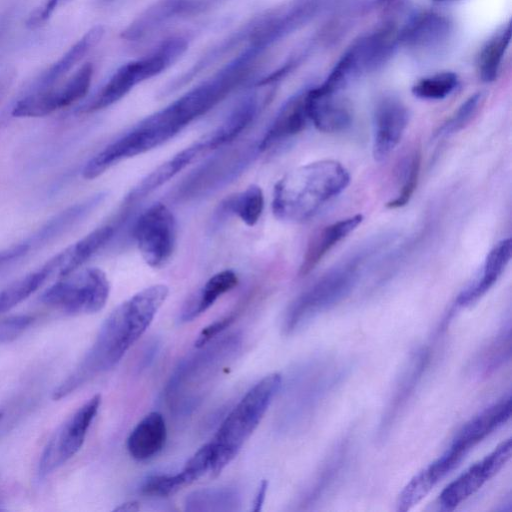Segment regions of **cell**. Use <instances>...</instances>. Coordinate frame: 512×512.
Wrapping results in <instances>:
<instances>
[{
  "label": "cell",
  "instance_id": "7c38bea8",
  "mask_svg": "<svg viewBox=\"0 0 512 512\" xmlns=\"http://www.w3.org/2000/svg\"><path fill=\"white\" fill-rule=\"evenodd\" d=\"M96 394L79 407L53 434L39 462V474L44 477L61 467L81 449L88 430L101 405Z\"/></svg>",
  "mask_w": 512,
  "mask_h": 512
},
{
  "label": "cell",
  "instance_id": "c3c4849f",
  "mask_svg": "<svg viewBox=\"0 0 512 512\" xmlns=\"http://www.w3.org/2000/svg\"><path fill=\"white\" fill-rule=\"evenodd\" d=\"M434 1H438V2H440V1H441V2H442V1H448V0H434Z\"/></svg>",
  "mask_w": 512,
  "mask_h": 512
},
{
  "label": "cell",
  "instance_id": "44dd1931",
  "mask_svg": "<svg viewBox=\"0 0 512 512\" xmlns=\"http://www.w3.org/2000/svg\"><path fill=\"white\" fill-rule=\"evenodd\" d=\"M210 151L204 138L184 148L145 176L127 195L125 202L142 199L168 182L201 154Z\"/></svg>",
  "mask_w": 512,
  "mask_h": 512
},
{
  "label": "cell",
  "instance_id": "681fc988",
  "mask_svg": "<svg viewBox=\"0 0 512 512\" xmlns=\"http://www.w3.org/2000/svg\"><path fill=\"white\" fill-rule=\"evenodd\" d=\"M1 417H2V413L0 412V419H1Z\"/></svg>",
  "mask_w": 512,
  "mask_h": 512
},
{
  "label": "cell",
  "instance_id": "d6a6232c",
  "mask_svg": "<svg viewBox=\"0 0 512 512\" xmlns=\"http://www.w3.org/2000/svg\"><path fill=\"white\" fill-rule=\"evenodd\" d=\"M47 261L41 268L19 278L0 292V315L8 312L37 291L53 275Z\"/></svg>",
  "mask_w": 512,
  "mask_h": 512
},
{
  "label": "cell",
  "instance_id": "b9f144b4",
  "mask_svg": "<svg viewBox=\"0 0 512 512\" xmlns=\"http://www.w3.org/2000/svg\"><path fill=\"white\" fill-rule=\"evenodd\" d=\"M71 0H45L38 8H36L28 17L26 25L31 28H38L46 23L52 14L62 5Z\"/></svg>",
  "mask_w": 512,
  "mask_h": 512
},
{
  "label": "cell",
  "instance_id": "ab89813d",
  "mask_svg": "<svg viewBox=\"0 0 512 512\" xmlns=\"http://www.w3.org/2000/svg\"><path fill=\"white\" fill-rule=\"evenodd\" d=\"M482 100L483 95L480 92L468 97L436 134L438 136L450 135L461 130L476 114Z\"/></svg>",
  "mask_w": 512,
  "mask_h": 512
},
{
  "label": "cell",
  "instance_id": "8fae6325",
  "mask_svg": "<svg viewBox=\"0 0 512 512\" xmlns=\"http://www.w3.org/2000/svg\"><path fill=\"white\" fill-rule=\"evenodd\" d=\"M176 228L173 213L162 203L151 205L139 216L133 234L147 265L160 268L168 262L176 244Z\"/></svg>",
  "mask_w": 512,
  "mask_h": 512
},
{
  "label": "cell",
  "instance_id": "836d02e7",
  "mask_svg": "<svg viewBox=\"0 0 512 512\" xmlns=\"http://www.w3.org/2000/svg\"><path fill=\"white\" fill-rule=\"evenodd\" d=\"M240 495L229 487L197 490L185 499L187 511H235L240 506Z\"/></svg>",
  "mask_w": 512,
  "mask_h": 512
},
{
  "label": "cell",
  "instance_id": "7bdbcfd3",
  "mask_svg": "<svg viewBox=\"0 0 512 512\" xmlns=\"http://www.w3.org/2000/svg\"><path fill=\"white\" fill-rule=\"evenodd\" d=\"M234 320L235 315H229L203 328L195 341V347L200 348L211 342L218 334L228 328Z\"/></svg>",
  "mask_w": 512,
  "mask_h": 512
},
{
  "label": "cell",
  "instance_id": "f6af8a7d",
  "mask_svg": "<svg viewBox=\"0 0 512 512\" xmlns=\"http://www.w3.org/2000/svg\"><path fill=\"white\" fill-rule=\"evenodd\" d=\"M268 489V482L267 480H263L259 486V489L257 491V494L255 496L254 502H253V508L252 510L255 512H259L262 509L265 496Z\"/></svg>",
  "mask_w": 512,
  "mask_h": 512
},
{
  "label": "cell",
  "instance_id": "5b68a950",
  "mask_svg": "<svg viewBox=\"0 0 512 512\" xmlns=\"http://www.w3.org/2000/svg\"><path fill=\"white\" fill-rule=\"evenodd\" d=\"M282 384L279 373H271L258 381L243 396L219 426L211 448V477H216L237 456L255 431Z\"/></svg>",
  "mask_w": 512,
  "mask_h": 512
},
{
  "label": "cell",
  "instance_id": "f35d334b",
  "mask_svg": "<svg viewBox=\"0 0 512 512\" xmlns=\"http://www.w3.org/2000/svg\"><path fill=\"white\" fill-rule=\"evenodd\" d=\"M182 472L170 475H154L148 477L141 485L140 491L146 496L167 497L188 486Z\"/></svg>",
  "mask_w": 512,
  "mask_h": 512
},
{
  "label": "cell",
  "instance_id": "d4e9b609",
  "mask_svg": "<svg viewBox=\"0 0 512 512\" xmlns=\"http://www.w3.org/2000/svg\"><path fill=\"white\" fill-rule=\"evenodd\" d=\"M511 252L510 238L499 241L488 253L480 277L458 295L456 305L467 307L483 297L504 272L510 261Z\"/></svg>",
  "mask_w": 512,
  "mask_h": 512
},
{
  "label": "cell",
  "instance_id": "6da1fadb",
  "mask_svg": "<svg viewBox=\"0 0 512 512\" xmlns=\"http://www.w3.org/2000/svg\"><path fill=\"white\" fill-rule=\"evenodd\" d=\"M168 293L166 285L154 284L118 305L79 365L54 390L53 399L68 396L95 375L112 369L149 327Z\"/></svg>",
  "mask_w": 512,
  "mask_h": 512
},
{
  "label": "cell",
  "instance_id": "277c9868",
  "mask_svg": "<svg viewBox=\"0 0 512 512\" xmlns=\"http://www.w3.org/2000/svg\"><path fill=\"white\" fill-rule=\"evenodd\" d=\"M350 182L348 170L338 161L325 159L287 172L273 191L272 212L285 222L299 223L314 216Z\"/></svg>",
  "mask_w": 512,
  "mask_h": 512
},
{
  "label": "cell",
  "instance_id": "83f0119b",
  "mask_svg": "<svg viewBox=\"0 0 512 512\" xmlns=\"http://www.w3.org/2000/svg\"><path fill=\"white\" fill-rule=\"evenodd\" d=\"M258 110L259 99L255 94L241 99L224 121L204 136L209 149H216L237 138L253 122Z\"/></svg>",
  "mask_w": 512,
  "mask_h": 512
},
{
  "label": "cell",
  "instance_id": "ee69618b",
  "mask_svg": "<svg viewBox=\"0 0 512 512\" xmlns=\"http://www.w3.org/2000/svg\"><path fill=\"white\" fill-rule=\"evenodd\" d=\"M15 78V72L13 70H6L0 75V102L9 91L13 80Z\"/></svg>",
  "mask_w": 512,
  "mask_h": 512
},
{
  "label": "cell",
  "instance_id": "484cf974",
  "mask_svg": "<svg viewBox=\"0 0 512 512\" xmlns=\"http://www.w3.org/2000/svg\"><path fill=\"white\" fill-rule=\"evenodd\" d=\"M167 428L163 415L150 412L131 431L127 439V450L137 461H145L157 455L164 447Z\"/></svg>",
  "mask_w": 512,
  "mask_h": 512
},
{
  "label": "cell",
  "instance_id": "8992f818",
  "mask_svg": "<svg viewBox=\"0 0 512 512\" xmlns=\"http://www.w3.org/2000/svg\"><path fill=\"white\" fill-rule=\"evenodd\" d=\"M239 335H229L222 341L204 345L203 350L183 360L166 387V398L178 414L191 412L202 399L207 383L221 368L225 359L237 350Z\"/></svg>",
  "mask_w": 512,
  "mask_h": 512
},
{
  "label": "cell",
  "instance_id": "2e32d148",
  "mask_svg": "<svg viewBox=\"0 0 512 512\" xmlns=\"http://www.w3.org/2000/svg\"><path fill=\"white\" fill-rule=\"evenodd\" d=\"M429 346H422L412 352L407 360L383 412L379 435L384 437L397 420L399 414L415 393L431 361Z\"/></svg>",
  "mask_w": 512,
  "mask_h": 512
},
{
  "label": "cell",
  "instance_id": "4316f807",
  "mask_svg": "<svg viewBox=\"0 0 512 512\" xmlns=\"http://www.w3.org/2000/svg\"><path fill=\"white\" fill-rule=\"evenodd\" d=\"M104 33L102 25L89 29L61 58L44 71L31 91L50 88L57 84L101 42Z\"/></svg>",
  "mask_w": 512,
  "mask_h": 512
},
{
  "label": "cell",
  "instance_id": "cb8c5ba5",
  "mask_svg": "<svg viewBox=\"0 0 512 512\" xmlns=\"http://www.w3.org/2000/svg\"><path fill=\"white\" fill-rule=\"evenodd\" d=\"M363 216L356 214L318 230L309 240L299 268V275L309 274L329 251L353 232L362 222Z\"/></svg>",
  "mask_w": 512,
  "mask_h": 512
},
{
  "label": "cell",
  "instance_id": "4fadbf2b",
  "mask_svg": "<svg viewBox=\"0 0 512 512\" xmlns=\"http://www.w3.org/2000/svg\"><path fill=\"white\" fill-rule=\"evenodd\" d=\"M93 73L92 63H85L62 85L33 90L22 97L12 108L11 114L14 117H44L70 106L87 94Z\"/></svg>",
  "mask_w": 512,
  "mask_h": 512
},
{
  "label": "cell",
  "instance_id": "74e56055",
  "mask_svg": "<svg viewBox=\"0 0 512 512\" xmlns=\"http://www.w3.org/2000/svg\"><path fill=\"white\" fill-rule=\"evenodd\" d=\"M421 168V154L415 151L411 154L405 164L403 173V184L397 196L387 203L390 209H396L405 206L411 199L417 187Z\"/></svg>",
  "mask_w": 512,
  "mask_h": 512
},
{
  "label": "cell",
  "instance_id": "bcb514c9",
  "mask_svg": "<svg viewBox=\"0 0 512 512\" xmlns=\"http://www.w3.org/2000/svg\"><path fill=\"white\" fill-rule=\"evenodd\" d=\"M138 510H139V506H138V503L135 501L121 504L119 507H117L115 509V511H124V512H134V511H138Z\"/></svg>",
  "mask_w": 512,
  "mask_h": 512
},
{
  "label": "cell",
  "instance_id": "f546056e",
  "mask_svg": "<svg viewBox=\"0 0 512 512\" xmlns=\"http://www.w3.org/2000/svg\"><path fill=\"white\" fill-rule=\"evenodd\" d=\"M511 324L508 322L475 355L470 371L477 377H487L511 358Z\"/></svg>",
  "mask_w": 512,
  "mask_h": 512
},
{
  "label": "cell",
  "instance_id": "3957f363",
  "mask_svg": "<svg viewBox=\"0 0 512 512\" xmlns=\"http://www.w3.org/2000/svg\"><path fill=\"white\" fill-rule=\"evenodd\" d=\"M315 10L311 0H294L259 13L207 49L189 69L166 85L167 90L173 93L180 89L234 51L256 48L267 52L307 23Z\"/></svg>",
  "mask_w": 512,
  "mask_h": 512
},
{
  "label": "cell",
  "instance_id": "e0dca14e",
  "mask_svg": "<svg viewBox=\"0 0 512 512\" xmlns=\"http://www.w3.org/2000/svg\"><path fill=\"white\" fill-rule=\"evenodd\" d=\"M409 113L397 98L384 97L376 105L373 116L372 151L381 161L395 149L408 125Z\"/></svg>",
  "mask_w": 512,
  "mask_h": 512
},
{
  "label": "cell",
  "instance_id": "60d3db41",
  "mask_svg": "<svg viewBox=\"0 0 512 512\" xmlns=\"http://www.w3.org/2000/svg\"><path fill=\"white\" fill-rule=\"evenodd\" d=\"M34 321L31 315H14L0 320V343L9 342L21 335Z\"/></svg>",
  "mask_w": 512,
  "mask_h": 512
},
{
  "label": "cell",
  "instance_id": "e575fe53",
  "mask_svg": "<svg viewBox=\"0 0 512 512\" xmlns=\"http://www.w3.org/2000/svg\"><path fill=\"white\" fill-rule=\"evenodd\" d=\"M222 212L237 215L247 226H254L264 209V194L256 184L249 185L242 192L227 198L222 203Z\"/></svg>",
  "mask_w": 512,
  "mask_h": 512
},
{
  "label": "cell",
  "instance_id": "ffe728a7",
  "mask_svg": "<svg viewBox=\"0 0 512 512\" xmlns=\"http://www.w3.org/2000/svg\"><path fill=\"white\" fill-rule=\"evenodd\" d=\"M307 108L310 122L319 131L336 133L351 125V110L338 93L325 92L318 86L309 88L307 89Z\"/></svg>",
  "mask_w": 512,
  "mask_h": 512
},
{
  "label": "cell",
  "instance_id": "1f68e13d",
  "mask_svg": "<svg viewBox=\"0 0 512 512\" xmlns=\"http://www.w3.org/2000/svg\"><path fill=\"white\" fill-rule=\"evenodd\" d=\"M511 40V24L494 34L482 47L477 60L480 79L490 83L498 77L505 52Z\"/></svg>",
  "mask_w": 512,
  "mask_h": 512
},
{
  "label": "cell",
  "instance_id": "9a60e30c",
  "mask_svg": "<svg viewBox=\"0 0 512 512\" xmlns=\"http://www.w3.org/2000/svg\"><path fill=\"white\" fill-rule=\"evenodd\" d=\"M511 455L512 440L508 438L443 489L439 495L442 509L452 511L472 496L506 465Z\"/></svg>",
  "mask_w": 512,
  "mask_h": 512
},
{
  "label": "cell",
  "instance_id": "4dcf8cb0",
  "mask_svg": "<svg viewBox=\"0 0 512 512\" xmlns=\"http://www.w3.org/2000/svg\"><path fill=\"white\" fill-rule=\"evenodd\" d=\"M350 451V441L345 439L331 452L324 462L313 485L305 497V505H312L317 502L335 484L344 470Z\"/></svg>",
  "mask_w": 512,
  "mask_h": 512
},
{
  "label": "cell",
  "instance_id": "5bb4252c",
  "mask_svg": "<svg viewBox=\"0 0 512 512\" xmlns=\"http://www.w3.org/2000/svg\"><path fill=\"white\" fill-rule=\"evenodd\" d=\"M222 1L156 0L121 32V38L131 43L141 42L171 24L205 13Z\"/></svg>",
  "mask_w": 512,
  "mask_h": 512
},
{
  "label": "cell",
  "instance_id": "52a82bcc",
  "mask_svg": "<svg viewBox=\"0 0 512 512\" xmlns=\"http://www.w3.org/2000/svg\"><path fill=\"white\" fill-rule=\"evenodd\" d=\"M188 46L187 37L172 36L162 41L147 55L123 64L81 111L95 112L115 104L135 86L172 66L186 52Z\"/></svg>",
  "mask_w": 512,
  "mask_h": 512
},
{
  "label": "cell",
  "instance_id": "9c48e42d",
  "mask_svg": "<svg viewBox=\"0 0 512 512\" xmlns=\"http://www.w3.org/2000/svg\"><path fill=\"white\" fill-rule=\"evenodd\" d=\"M110 283L104 271L88 267L62 277L41 295V302L67 315L99 312L106 305Z\"/></svg>",
  "mask_w": 512,
  "mask_h": 512
},
{
  "label": "cell",
  "instance_id": "7dc6e473",
  "mask_svg": "<svg viewBox=\"0 0 512 512\" xmlns=\"http://www.w3.org/2000/svg\"><path fill=\"white\" fill-rule=\"evenodd\" d=\"M393 0H377V2L379 4H386V3H389V2H392Z\"/></svg>",
  "mask_w": 512,
  "mask_h": 512
},
{
  "label": "cell",
  "instance_id": "8d00e7d4",
  "mask_svg": "<svg viewBox=\"0 0 512 512\" xmlns=\"http://www.w3.org/2000/svg\"><path fill=\"white\" fill-rule=\"evenodd\" d=\"M458 85L456 73L440 72L418 80L412 86V94L423 100H442L453 93Z\"/></svg>",
  "mask_w": 512,
  "mask_h": 512
},
{
  "label": "cell",
  "instance_id": "7402d4cb",
  "mask_svg": "<svg viewBox=\"0 0 512 512\" xmlns=\"http://www.w3.org/2000/svg\"><path fill=\"white\" fill-rule=\"evenodd\" d=\"M310 122L307 108V89L292 96L279 110L259 143L260 150L300 133Z\"/></svg>",
  "mask_w": 512,
  "mask_h": 512
},
{
  "label": "cell",
  "instance_id": "d590c367",
  "mask_svg": "<svg viewBox=\"0 0 512 512\" xmlns=\"http://www.w3.org/2000/svg\"><path fill=\"white\" fill-rule=\"evenodd\" d=\"M427 465L415 474L399 493L396 501V510L406 512L421 502L439 482Z\"/></svg>",
  "mask_w": 512,
  "mask_h": 512
},
{
  "label": "cell",
  "instance_id": "30bf717a",
  "mask_svg": "<svg viewBox=\"0 0 512 512\" xmlns=\"http://www.w3.org/2000/svg\"><path fill=\"white\" fill-rule=\"evenodd\" d=\"M358 261L338 266L323 275L289 307L283 322L286 334H292L318 314L343 300L358 277Z\"/></svg>",
  "mask_w": 512,
  "mask_h": 512
},
{
  "label": "cell",
  "instance_id": "603a6c76",
  "mask_svg": "<svg viewBox=\"0 0 512 512\" xmlns=\"http://www.w3.org/2000/svg\"><path fill=\"white\" fill-rule=\"evenodd\" d=\"M115 232V227L110 224L100 226L86 236L69 246L53 258L49 263L54 274L60 277L67 276L80 268L98 250L110 241Z\"/></svg>",
  "mask_w": 512,
  "mask_h": 512
},
{
  "label": "cell",
  "instance_id": "7a4b0ae2",
  "mask_svg": "<svg viewBox=\"0 0 512 512\" xmlns=\"http://www.w3.org/2000/svg\"><path fill=\"white\" fill-rule=\"evenodd\" d=\"M222 100L221 87L206 79L93 156L82 170L83 178L95 179L120 161L162 145Z\"/></svg>",
  "mask_w": 512,
  "mask_h": 512
},
{
  "label": "cell",
  "instance_id": "ba28073f",
  "mask_svg": "<svg viewBox=\"0 0 512 512\" xmlns=\"http://www.w3.org/2000/svg\"><path fill=\"white\" fill-rule=\"evenodd\" d=\"M399 44V30L392 24L360 37L343 53L319 87L326 92L339 93L357 77L380 69Z\"/></svg>",
  "mask_w": 512,
  "mask_h": 512
},
{
  "label": "cell",
  "instance_id": "f1b7e54d",
  "mask_svg": "<svg viewBox=\"0 0 512 512\" xmlns=\"http://www.w3.org/2000/svg\"><path fill=\"white\" fill-rule=\"evenodd\" d=\"M238 284V277L232 270H223L211 276L204 286L184 305L180 322H190L208 310L216 300Z\"/></svg>",
  "mask_w": 512,
  "mask_h": 512
},
{
  "label": "cell",
  "instance_id": "d6986e66",
  "mask_svg": "<svg viewBox=\"0 0 512 512\" xmlns=\"http://www.w3.org/2000/svg\"><path fill=\"white\" fill-rule=\"evenodd\" d=\"M450 19L437 12L419 13L399 31V43L417 51L441 47L452 33Z\"/></svg>",
  "mask_w": 512,
  "mask_h": 512
},
{
  "label": "cell",
  "instance_id": "ac0fdd59",
  "mask_svg": "<svg viewBox=\"0 0 512 512\" xmlns=\"http://www.w3.org/2000/svg\"><path fill=\"white\" fill-rule=\"evenodd\" d=\"M511 412L512 398L508 394L471 418L459 430L449 448L465 458L474 446L505 424Z\"/></svg>",
  "mask_w": 512,
  "mask_h": 512
}]
</instances>
